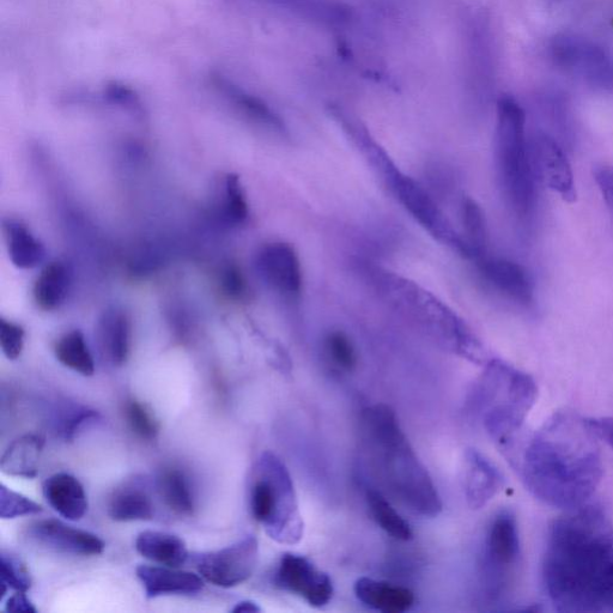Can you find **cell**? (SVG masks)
Instances as JSON below:
<instances>
[{"label": "cell", "instance_id": "obj_1", "mask_svg": "<svg viewBox=\"0 0 613 613\" xmlns=\"http://www.w3.org/2000/svg\"><path fill=\"white\" fill-rule=\"evenodd\" d=\"M598 441L586 418L557 411L542 427L523 430L500 449L533 497L568 512L590 503L602 482Z\"/></svg>", "mask_w": 613, "mask_h": 613}, {"label": "cell", "instance_id": "obj_2", "mask_svg": "<svg viewBox=\"0 0 613 613\" xmlns=\"http://www.w3.org/2000/svg\"><path fill=\"white\" fill-rule=\"evenodd\" d=\"M542 585L556 611L613 613V525L591 501L548 528Z\"/></svg>", "mask_w": 613, "mask_h": 613}, {"label": "cell", "instance_id": "obj_3", "mask_svg": "<svg viewBox=\"0 0 613 613\" xmlns=\"http://www.w3.org/2000/svg\"><path fill=\"white\" fill-rule=\"evenodd\" d=\"M362 432L387 488L411 512L436 518L441 497L426 467L400 427L396 412L378 404L362 412Z\"/></svg>", "mask_w": 613, "mask_h": 613}, {"label": "cell", "instance_id": "obj_4", "mask_svg": "<svg viewBox=\"0 0 613 613\" xmlns=\"http://www.w3.org/2000/svg\"><path fill=\"white\" fill-rule=\"evenodd\" d=\"M330 112L343 127L351 141L366 157L369 165L381 176L386 187L398 203L421 224V227L441 244L451 247L461 256L472 258L469 245L448 221L435 200L418 182L405 174L391 159L387 151L375 141L366 126L351 117L341 107H331Z\"/></svg>", "mask_w": 613, "mask_h": 613}, {"label": "cell", "instance_id": "obj_5", "mask_svg": "<svg viewBox=\"0 0 613 613\" xmlns=\"http://www.w3.org/2000/svg\"><path fill=\"white\" fill-rule=\"evenodd\" d=\"M538 387L530 374L501 360H491L479 379L473 406L497 445H505L524 430L536 404Z\"/></svg>", "mask_w": 613, "mask_h": 613}, {"label": "cell", "instance_id": "obj_6", "mask_svg": "<svg viewBox=\"0 0 613 613\" xmlns=\"http://www.w3.org/2000/svg\"><path fill=\"white\" fill-rule=\"evenodd\" d=\"M495 161L509 208L521 220H527L536 208L537 178L526 137V115L511 96H503L497 103Z\"/></svg>", "mask_w": 613, "mask_h": 613}, {"label": "cell", "instance_id": "obj_7", "mask_svg": "<svg viewBox=\"0 0 613 613\" xmlns=\"http://www.w3.org/2000/svg\"><path fill=\"white\" fill-rule=\"evenodd\" d=\"M379 290L403 317L423 327L449 350L482 363L484 351L469 327L435 296L390 272L375 273Z\"/></svg>", "mask_w": 613, "mask_h": 613}, {"label": "cell", "instance_id": "obj_8", "mask_svg": "<svg viewBox=\"0 0 613 613\" xmlns=\"http://www.w3.org/2000/svg\"><path fill=\"white\" fill-rule=\"evenodd\" d=\"M250 505L254 519L272 539L282 544L299 543L303 521L293 479L282 460L265 452L253 473Z\"/></svg>", "mask_w": 613, "mask_h": 613}, {"label": "cell", "instance_id": "obj_9", "mask_svg": "<svg viewBox=\"0 0 613 613\" xmlns=\"http://www.w3.org/2000/svg\"><path fill=\"white\" fill-rule=\"evenodd\" d=\"M521 562L517 515L509 509L496 513L485 532L482 552L484 596L500 603L513 585Z\"/></svg>", "mask_w": 613, "mask_h": 613}, {"label": "cell", "instance_id": "obj_10", "mask_svg": "<svg viewBox=\"0 0 613 613\" xmlns=\"http://www.w3.org/2000/svg\"><path fill=\"white\" fill-rule=\"evenodd\" d=\"M259 560V543L248 536L217 551L199 555L196 560L198 573L210 584L232 588L251 578Z\"/></svg>", "mask_w": 613, "mask_h": 613}, {"label": "cell", "instance_id": "obj_11", "mask_svg": "<svg viewBox=\"0 0 613 613\" xmlns=\"http://www.w3.org/2000/svg\"><path fill=\"white\" fill-rule=\"evenodd\" d=\"M551 58L561 69L580 76L593 87H613L612 60L602 48L591 42L574 36H561L552 42Z\"/></svg>", "mask_w": 613, "mask_h": 613}, {"label": "cell", "instance_id": "obj_12", "mask_svg": "<svg viewBox=\"0 0 613 613\" xmlns=\"http://www.w3.org/2000/svg\"><path fill=\"white\" fill-rule=\"evenodd\" d=\"M275 582L281 590L305 599L314 608H323L333 597L330 576L301 555H283L276 570Z\"/></svg>", "mask_w": 613, "mask_h": 613}, {"label": "cell", "instance_id": "obj_13", "mask_svg": "<svg viewBox=\"0 0 613 613\" xmlns=\"http://www.w3.org/2000/svg\"><path fill=\"white\" fill-rule=\"evenodd\" d=\"M534 175L564 202L574 203L576 188L574 173L568 157L555 138L538 133L530 142Z\"/></svg>", "mask_w": 613, "mask_h": 613}, {"label": "cell", "instance_id": "obj_14", "mask_svg": "<svg viewBox=\"0 0 613 613\" xmlns=\"http://www.w3.org/2000/svg\"><path fill=\"white\" fill-rule=\"evenodd\" d=\"M30 542L48 550L75 556H97L105 550V543L94 533L80 530L57 519L35 521L28 527Z\"/></svg>", "mask_w": 613, "mask_h": 613}, {"label": "cell", "instance_id": "obj_15", "mask_svg": "<svg viewBox=\"0 0 613 613\" xmlns=\"http://www.w3.org/2000/svg\"><path fill=\"white\" fill-rule=\"evenodd\" d=\"M257 270L271 288L285 296L301 294L303 273L299 254L285 242H271L257 254Z\"/></svg>", "mask_w": 613, "mask_h": 613}, {"label": "cell", "instance_id": "obj_16", "mask_svg": "<svg viewBox=\"0 0 613 613\" xmlns=\"http://www.w3.org/2000/svg\"><path fill=\"white\" fill-rule=\"evenodd\" d=\"M476 260L479 271L491 287L519 305H532L534 285L523 266L508 259L487 257L485 254Z\"/></svg>", "mask_w": 613, "mask_h": 613}, {"label": "cell", "instance_id": "obj_17", "mask_svg": "<svg viewBox=\"0 0 613 613\" xmlns=\"http://www.w3.org/2000/svg\"><path fill=\"white\" fill-rule=\"evenodd\" d=\"M464 489L472 509H481L499 494L505 478L497 467L476 449L465 454Z\"/></svg>", "mask_w": 613, "mask_h": 613}, {"label": "cell", "instance_id": "obj_18", "mask_svg": "<svg viewBox=\"0 0 613 613\" xmlns=\"http://www.w3.org/2000/svg\"><path fill=\"white\" fill-rule=\"evenodd\" d=\"M136 573L148 599L163 596H192L202 592L204 588L203 576L175 567L142 564Z\"/></svg>", "mask_w": 613, "mask_h": 613}, {"label": "cell", "instance_id": "obj_19", "mask_svg": "<svg viewBox=\"0 0 613 613\" xmlns=\"http://www.w3.org/2000/svg\"><path fill=\"white\" fill-rule=\"evenodd\" d=\"M209 81L218 94L252 123L279 135L285 132L283 120L262 99L248 93L221 72H212Z\"/></svg>", "mask_w": 613, "mask_h": 613}, {"label": "cell", "instance_id": "obj_20", "mask_svg": "<svg viewBox=\"0 0 613 613\" xmlns=\"http://www.w3.org/2000/svg\"><path fill=\"white\" fill-rule=\"evenodd\" d=\"M42 491L48 505L66 520H81L88 512L86 490L82 483L69 473H56L47 478L42 485Z\"/></svg>", "mask_w": 613, "mask_h": 613}, {"label": "cell", "instance_id": "obj_21", "mask_svg": "<svg viewBox=\"0 0 613 613\" xmlns=\"http://www.w3.org/2000/svg\"><path fill=\"white\" fill-rule=\"evenodd\" d=\"M354 591L367 608L382 613H404L410 611L416 602L415 594L409 588L387 581L361 578L356 581Z\"/></svg>", "mask_w": 613, "mask_h": 613}, {"label": "cell", "instance_id": "obj_22", "mask_svg": "<svg viewBox=\"0 0 613 613\" xmlns=\"http://www.w3.org/2000/svg\"><path fill=\"white\" fill-rule=\"evenodd\" d=\"M291 12L324 26H344L349 21V9L338 0H246Z\"/></svg>", "mask_w": 613, "mask_h": 613}, {"label": "cell", "instance_id": "obj_23", "mask_svg": "<svg viewBox=\"0 0 613 613\" xmlns=\"http://www.w3.org/2000/svg\"><path fill=\"white\" fill-rule=\"evenodd\" d=\"M99 341L108 361L123 366L130 355L131 325L127 315L118 308L108 309L99 324Z\"/></svg>", "mask_w": 613, "mask_h": 613}, {"label": "cell", "instance_id": "obj_24", "mask_svg": "<svg viewBox=\"0 0 613 613\" xmlns=\"http://www.w3.org/2000/svg\"><path fill=\"white\" fill-rule=\"evenodd\" d=\"M46 440L38 434L21 436L6 449L2 457V471L6 475L35 478L39 473L40 459Z\"/></svg>", "mask_w": 613, "mask_h": 613}, {"label": "cell", "instance_id": "obj_25", "mask_svg": "<svg viewBox=\"0 0 613 613\" xmlns=\"http://www.w3.org/2000/svg\"><path fill=\"white\" fill-rule=\"evenodd\" d=\"M136 550L151 562L175 568H180L190 556L184 540L175 534L159 531L138 534Z\"/></svg>", "mask_w": 613, "mask_h": 613}, {"label": "cell", "instance_id": "obj_26", "mask_svg": "<svg viewBox=\"0 0 613 613\" xmlns=\"http://www.w3.org/2000/svg\"><path fill=\"white\" fill-rule=\"evenodd\" d=\"M71 288V271L64 263L48 264L34 285V300L42 311H56L63 305Z\"/></svg>", "mask_w": 613, "mask_h": 613}, {"label": "cell", "instance_id": "obj_27", "mask_svg": "<svg viewBox=\"0 0 613 613\" xmlns=\"http://www.w3.org/2000/svg\"><path fill=\"white\" fill-rule=\"evenodd\" d=\"M6 246L12 264L18 269H34L45 259V247L30 233V230L16 221L4 223Z\"/></svg>", "mask_w": 613, "mask_h": 613}, {"label": "cell", "instance_id": "obj_28", "mask_svg": "<svg viewBox=\"0 0 613 613\" xmlns=\"http://www.w3.org/2000/svg\"><path fill=\"white\" fill-rule=\"evenodd\" d=\"M154 512V503L147 491L132 485L115 491L108 506L109 517L117 523L151 520Z\"/></svg>", "mask_w": 613, "mask_h": 613}, {"label": "cell", "instance_id": "obj_29", "mask_svg": "<svg viewBox=\"0 0 613 613\" xmlns=\"http://www.w3.org/2000/svg\"><path fill=\"white\" fill-rule=\"evenodd\" d=\"M159 493L165 505L178 515H192L196 509L192 485L184 471L180 469H166L162 471L159 482Z\"/></svg>", "mask_w": 613, "mask_h": 613}, {"label": "cell", "instance_id": "obj_30", "mask_svg": "<svg viewBox=\"0 0 613 613\" xmlns=\"http://www.w3.org/2000/svg\"><path fill=\"white\" fill-rule=\"evenodd\" d=\"M366 500L375 523L388 536L400 540V542H409L414 538V532H412L408 521L396 511V508L391 505L390 501H387L379 490L367 489Z\"/></svg>", "mask_w": 613, "mask_h": 613}, {"label": "cell", "instance_id": "obj_31", "mask_svg": "<svg viewBox=\"0 0 613 613\" xmlns=\"http://www.w3.org/2000/svg\"><path fill=\"white\" fill-rule=\"evenodd\" d=\"M54 354L64 367L78 374L93 376L95 373L94 357L81 331H72L60 338Z\"/></svg>", "mask_w": 613, "mask_h": 613}, {"label": "cell", "instance_id": "obj_32", "mask_svg": "<svg viewBox=\"0 0 613 613\" xmlns=\"http://www.w3.org/2000/svg\"><path fill=\"white\" fill-rule=\"evenodd\" d=\"M461 220L465 229V241L472 258L478 259L487 253L488 227L484 212L475 200L467 198L461 206Z\"/></svg>", "mask_w": 613, "mask_h": 613}, {"label": "cell", "instance_id": "obj_33", "mask_svg": "<svg viewBox=\"0 0 613 613\" xmlns=\"http://www.w3.org/2000/svg\"><path fill=\"white\" fill-rule=\"evenodd\" d=\"M323 348L326 360L333 368L350 373L357 367V350L347 333L330 332L324 339Z\"/></svg>", "mask_w": 613, "mask_h": 613}, {"label": "cell", "instance_id": "obj_34", "mask_svg": "<svg viewBox=\"0 0 613 613\" xmlns=\"http://www.w3.org/2000/svg\"><path fill=\"white\" fill-rule=\"evenodd\" d=\"M0 578L3 597L9 590L26 593L32 587V575L21 558L2 552L0 555Z\"/></svg>", "mask_w": 613, "mask_h": 613}, {"label": "cell", "instance_id": "obj_35", "mask_svg": "<svg viewBox=\"0 0 613 613\" xmlns=\"http://www.w3.org/2000/svg\"><path fill=\"white\" fill-rule=\"evenodd\" d=\"M223 215L232 224H242L248 217V204L239 176L230 174L224 181Z\"/></svg>", "mask_w": 613, "mask_h": 613}, {"label": "cell", "instance_id": "obj_36", "mask_svg": "<svg viewBox=\"0 0 613 613\" xmlns=\"http://www.w3.org/2000/svg\"><path fill=\"white\" fill-rule=\"evenodd\" d=\"M125 416L132 432L139 438L153 441L159 435V422L156 421L147 406L137 402V400H131L126 404Z\"/></svg>", "mask_w": 613, "mask_h": 613}, {"label": "cell", "instance_id": "obj_37", "mask_svg": "<svg viewBox=\"0 0 613 613\" xmlns=\"http://www.w3.org/2000/svg\"><path fill=\"white\" fill-rule=\"evenodd\" d=\"M42 512V507L39 503L28 499L22 494L0 485V518L16 519L26 517V515H35Z\"/></svg>", "mask_w": 613, "mask_h": 613}, {"label": "cell", "instance_id": "obj_38", "mask_svg": "<svg viewBox=\"0 0 613 613\" xmlns=\"http://www.w3.org/2000/svg\"><path fill=\"white\" fill-rule=\"evenodd\" d=\"M103 99L111 105L126 109L133 114H143V105L136 91L123 83H108L103 89Z\"/></svg>", "mask_w": 613, "mask_h": 613}, {"label": "cell", "instance_id": "obj_39", "mask_svg": "<svg viewBox=\"0 0 613 613\" xmlns=\"http://www.w3.org/2000/svg\"><path fill=\"white\" fill-rule=\"evenodd\" d=\"M24 337L26 332L22 326L8 320H0V347L6 358L17 360L21 356L24 348Z\"/></svg>", "mask_w": 613, "mask_h": 613}, {"label": "cell", "instance_id": "obj_40", "mask_svg": "<svg viewBox=\"0 0 613 613\" xmlns=\"http://www.w3.org/2000/svg\"><path fill=\"white\" fill-rule=\"evenodd\" d=\"M99 412L94 410L81 408L71 412L68 417L64 418L62 426H60V434L65 441H72L76 438V434L88 423L99 421Z\"/></svg>", "mask_w": 613, "mask_h": 613}, {"label": "cell", "instance_id": "obj_41", "mask_svg": "<svg viewBox=\"0 0 613 613\" xmlns=\"http://www.w3.org/2000/svg\"><path fill=\"white\" fill-rule=\"evenodd\" d=\"M593 175L604 202L613 215V165L597 167Z\"/></svg>", "mask_w": 613, "mask_h": 613}, {"label": "cell", "instance_id": "obj_42", "mask_svg": "<svg viewBox=\"0 0 613 613\" xmlns=\"http://www.w3.org/2000/svg\"><path fill=\"white\" fill-rule=\"evenodd\" d=\"M586 422L598 440L605 442L613 452V417H590Z\"/></svg>", "mask_w": 613, "mask_h": 613}, {"label": "cell", "instance_id": "obj_43", "mask_svg": "<svg viewBox=\"0 0 613 613\" xmlns=\"http://www.w3.org/2000/svg\"><path fill=\"white\" fill-rule=\"evenodd\" d=\"M223 277L226 293L233 297H241L246 293V282L242 273L234 266L228 267Z\"/></svg>", "mask_w": 613, "mask_h": 613}, {"label": "cell", "instance_id": "obj_44", "mask_svg": "<svg viewBox=\"0 0 613 613\" xmlns=\"http://www.w3.org/2000/svg\"><path fill=\"white\" fill-rule=\"evenodd\" d=\"M5 610L8 612H15V613H20V612L36 613L38 612L34 604L30 602V600L27 598L26 593H23V592H16L14 596H11L8 599V602H6L5 604Z\"/></svg>", "mask_w": 613, "mask_h": 613}, {"label": "cell", "instance_id": "obj_45", "mask_svg": "<svg viewBox=\"0 0 613 613\" xmlns=\"http://www.w3.org/2000/svg\"><path fill=\"white\" fill-rule=\"evenodd\" d=\"M262 609L259 606L251 602V600H244V602H240L236 604L232 610L234 613H242V612H260Z\"/></svg>", "mask_w": 613, "mask_h": 613}]
</instances>
